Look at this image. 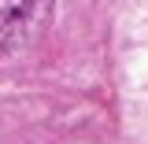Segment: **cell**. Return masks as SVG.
<instances>
[{
  "mask_svg": "<svg viewBox=\"0 0 148 144\" xmlns=\"http://www.w3.org/2000/svg\"><path fill=\"white\" fill-rule=\"evenodd\" d=\"M52 22V0H0V55L34 44Z\"/></svg>",
  "mask_w": 148,
  "mask_h": 144,
  "instance_id": "obj_1",
  "label": "cell"
}]
</instances>
